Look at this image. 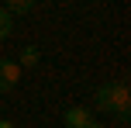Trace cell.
I'll use <instances>...</instances> for the list:
<instances>
[{
  "label": "cell",
  "instance_id": "1",
  "mask_svg": "<svg viewBox=\"0 0 131 128\" xmlns=\"http://www.w3.org/2000/svg\"><path fill=\"white\" fill-rule=\"evenodd\" d=\"M111 111L121 118V121H128V111H131V90H128V83H111Z\"/></svg>",
  "mask_w": 131,
  "mask_h": 128
},
{
  "label": "cell",
  "instance_id": "2",
  "mask_svg": "<svg viewBox=\"0 0 131 128\" xmlns=\"http://www.w3.org/2000/svg\"><path fill=\"white\" fill-rule=\"evenodd\" d=\"M21 83V66L14 59H0V94H10Z\"/></svg>",
  "mask_w": 131,
  "mask_h": 128
},
{
  "label": "cell",
  "instance_id": "3",
  "mask_svg": "<svg viewBox=\"0 0 131 128\" xmlns=\"http://www.w3.org/2000/svg\"><path fill=\"white\" fill-rule=\"evenodd\" d=\"M93 121V111H86V107H69L66 111V128H86Z\"/></svg>",
  "mask_w": 131,
  "mask_h": 128
},
{
  "label": "cell",
  "instance_id": "4",
  "mask_svg": "<svg viewBox=\"0 0 131 128\" xmlns=\"http://www.w3.org/2000/svg\"><path fill=\"white\" fill-rule=\"evenodd\" d=\"M38 62H41V52H38V45H24V48L17 52V66H21V69H35Z\"/></svg>",
  "mask_w": 131,
  "mask_h": 128
},
{
  "label": "cell",
  "instance_id": "5",
  "mask_svg": "<svg viewBox=\"0 0 131 128\" xmlns=\"http://www.w3.org/2000/svg\"><path fill=\"white\" fill-rule=\"evenodd\" d=\"M10 35H14V14L7 11L4 4H0V42H4V38H10Z\"/></svg>",
  "mask_w": 131,
  "mask_h": 128
},
{
  "label": "cell",
  "instance_id": "6",
  "mask_svg": "<svg viewBox=\"0 0 131 128\" xmlns=\"http://www.w3.org/2000/svg\"><path fill=\"white\" fill-rule=\"evenodd\" d=\"M35 4L38 0H4V7L10 14H28V11H35Z\"/></svg>",
  "mask_w": 131,
  "mask_h": 128
},
{
  "label": "cell",
  "instance_id": "7",
  "mask_svg": "<svg viewBox=\"0 0 131 128\" xmlns=\"http://www.w3.org/2000/svg\"><path fill=\"white\" fill-rule=\"evenodd\" d=\"M97 111H111V83L97 90Z\"/></svg>",
  "mask_w": 131,
  "mask_h": 128
},
{
  "label": "cell",
  "instance_id": "8",
  "mask_svg": "<svg viewBox=\"0 0 131 128\" xmlns=\"http://www.w3.org/2000/svg\"><path fill=\"white\" fill-rule=\"evenodd\" d=\"M0 128H14V125H10V121H4V118H0Z\"/></svg>",
  "mask_w": 131,
  "mask_h": 128
},
{
  "label": "cell",
  "instance_id": "9",
  "mask_svg": "<svg viewBox=\"0 0 131 128\" xmlns=\"http://www.w3.org/2000/svg\"><path fill=\"white\" fill-rule=\"evenodd\" d=\"M86 128H104V125H100V121H90V125H86Z\"/></svg>",
  "mask_w": 131,
  "mask_h": 128
},
{
  "label": "cell",
  "instance_id": "10",
  "mask_svg": "<svg viewBox=\"0 0 131 128\" xmlns=\"http://www.w3.org/2000/svg\"><path fill=\"white\" fill-rule=\"evenodd\" d=\"M90 4H104V0H90Z\"/></svg>",
  "mask_w": 131,
  "mask_h": 128
}]
</instances>
